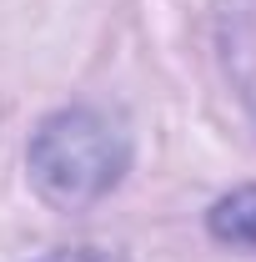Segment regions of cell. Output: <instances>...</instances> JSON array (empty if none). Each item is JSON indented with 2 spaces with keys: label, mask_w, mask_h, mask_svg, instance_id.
<instances>
[{
  "label": "cell",
  "mask_w": 256,
  "mask_h": 262,
  "mask_svg": "<svg viewBox=\"0 0 256 262\" xmlns=\"http://www.w3.org/2000/svg\"><path fill=\"white\" fill-rule=\"evenodd\" d=\"M25 171L40 202L81 212L111 196L131 171V131L121 116L100 106H65L50 111L31 131L25 146Z\"/></svg>",
  "instance_id": "1"
},
{
  "label": "cell",
  "mask_w": 256,
  "mask_h": 262,
  "mask_svg": "<svg viewBox=\"0 0 256 262\" xmlns=\"http://www.w3.org/2000/svg\"><path fill=\"white\" fill-rule=\"evenodd\" d=\"M221 66L236 86V101L246 106L256 126V0H226L221 10Z\"/></svg>",
  "instance_id": "2"
},
{
  "label": "cell",
  "mask_w": 256,
  "mask_h": 262,
  "mask_svg": "<svg viewBox=\"0 0 256 262\" xmlns=\"http://www.w3.org/2000/svg\"><path fill=\"white\" fill-rule=\"evenodd\" d=\"M35 262H126L121 247H100V242H81V247H56Z\"/></svg>",
  "instance_id": "4"
},
{
  "label": "cell",
  "mask_w": 256,
  "mask_h": 262,
  "mask_svg": "<svg viewBox=\"0 0 256 262\" xmlns=\"http://www.w3.org/2000/svg\"><path fill=\"white\" fill-rule=\"evenodd\" d=\"M206 232L236 247V252H251L256 257V187H236L226 192L211 212H206Z\"/></svg>",
  "instance_id": "3"
}]
</instances>
